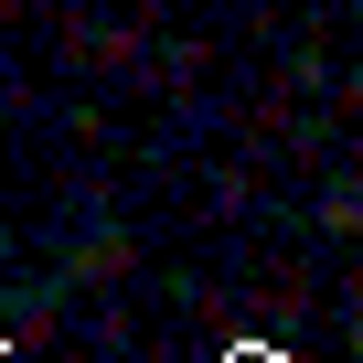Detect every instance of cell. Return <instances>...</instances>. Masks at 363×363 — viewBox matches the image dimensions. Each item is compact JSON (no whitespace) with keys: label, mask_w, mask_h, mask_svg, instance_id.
Instances as JSON below:
<instances>
[{"label":"cell","mask_w":363,"mask_h":363,"mask_svg":"<svg viewBox=\"0 0 363 363\" xmlns=\"http://www.w3.org/2000/svg\"><path fill=\"white\" fill-rule=\"evenodd\" d=\"M225 363H289V352H278V342H235Z\"/></svg>","instance_id":"6da1fadb"}]
</instances>
